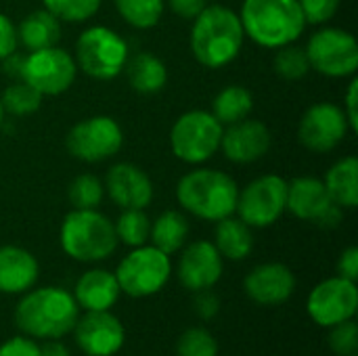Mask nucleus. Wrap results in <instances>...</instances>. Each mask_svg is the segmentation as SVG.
I'll list each match as a JSON object with an SVG mask.
<instances>
[{
	"label": "nucleus",
	"mask_w": 358,
	"mask_h": 356,
	"mask_svg": "<svg viewBox=\"0 0 358 356\" xmlns=\"http://www.w3.org/2000/svg\"><path fill=\"white\" fill-rule=\"evenodd\" d=\"M80 306L63 287H40L25 292L15 308V325L34 340H61L71 334Z\"/></svg>",
	"instance_id": "nucleus-1"
},
{
	"label": "nucleus",
	"mask_w": 358,
	"mask_h": 356,
	"mask_svg": "<svg viewBox=\"0 0 358 356\" xmlns=\"http://www.w3.org/2000/svg\"><path fill=\"white\" fill-rule=\"evenodd\" d=\"M243 25L237 13L227 6H206L193 23L191 50L206 67H222L231 63L243 46Z\"/></svg>",
	"instance_id": "nucleus-2"
},
{
	"label": "nucleus",
	"mask_w": 358,
	"mask_h": 356,
	"mask_svg": "<svg viewBox=\"0 0 358 356\" xmlns=\"http://www.w3.org/2000/svg\"><path fill=\"white\" fill-rule=\"evenodd\" d=\"M239 19L245 36L264 48L292 44L306 27L298 0H245Z\"/></svg>",
	"instance_id": "nucleus-3"
},
{
	"label": "nucleus",
	"mask_w": 358,
	"mask_h": 356,
	"mask_svg": "<svg viewBox=\"0 0 358 356\" xmlns=\"http://www.w3.org/2000/svg\"><path fill=\"white\" fill-rule=\"evenodd\" d=\"M178 204L201 220H222L233 216L237 208L239 187L220 170H193L185 174L176 187Z\"/></svg>",
	"instance_id": "nucleus-4"
},
{
	"label": "nucleus",
	"mask_w": 358,
	"mask_h": 356,
	"mask_svg": "<svg viewBox=\"0 0 358 356\" xmlns=\"http://www.w3.org/2000/svg\"><path fill=\"white\" fill-rule=\"evenodd\" d=\"M61 248L78 262H99L117 248L113 222L96 210H73L61 225Z\"/></svg>",
	"instance_id": "nucleus-5"
},
{
	"label": "nucleus",
	"mask_w": 358,
	"mask_h": 356,
	"mask_svg": "<svg viewBox=\"0 0 358 356\" xmlns=\"http://www.w3.org/2000/svg\"><path fill=\"white\" fill-rule=\"evenodd\" d=\"M172 275L170 256L153 245L134 248L117 266L115 279L122 294L130 298H149L166 287Z\"/></svg>",
	"instance_id": "nucleus-6"
},
{
	"label": "nucleus",
	"mask_w": 358,
	"mask_h": 356,
	"mask_svg": "<svg viewBox=\"0 0 358 356\" xmlns=\"http://www.w3.org/2000/svg\"><path fill=\"white\" fill-rule=\"evenodd\" d=\"M76 59L80 69L94 80H113L122 73L128 46L120 34L109 27L96 25L86 29L76 44Z\"/></svg>",
	"instance_id": "nucleus-7"
},
{
	"label": "nucleus",
	"mask_w": 358,
	"mask_h": 356,
	"mask_svg": "<svg viewBox=\"0 0 358 356\" xmlns=\"http://www.w3.org/2000/svg\"><path fill=\"white\" fill-rule=\"evenodd\" d=\"M222 132V124L212 113L195 109L176 120L170 132V145L178 159L203 164L220 149Z\"/></svg>",
	"instance_id": "nucleus-8"
},
{
	"label": "nucleus",
	"mask_w": 358,
	"mask_h": 356,
	"mask_svg": "<svg viewBox=\"0 0 358 356\" xmlns=\"http://www.w3.org/2000/svg\"><path fill=\"white\" fill-rule=\"evenodd\" d=\"M306 55L310 67L329 78L355 76L358 67V44L355 36L338 27H325L313 34Z\"/></svg>",
	"instance_id": "nucleus-9"
},
{
	"label": "nucleus",
	"mask_w": 358,
	"mask_h": 356,
	"mask_svg": "<svg viewBox=\"0 0 358 356\" xmlns=\"http://www.w3.org/2000/svg\"><path fill=\"white\" fill-rule=\"evenodd\" d=\"M285 201L287 183L281 176L266 174L239 191L235 212H239V218L248 227L264 229L279 220V216L285 212Z\"/></svg>",
	"instance_id": "nucleus-10"
},
{
	"label": "nucleus",
	"mask_w": 358,
	"mask_h": 356,
	"mask_svg": "<svg viewBox=\"0 0 358 356\" xmlns=\"http://www.w3.org/2000/svg\"><path fill=\"white\" fill-rule=\"evenodd\" d=\"M76 61L73 57L57 46L31 50L23 59L21 80L29 82L42 97L61 94L76 80Z\"/></svg>",
	"instance_id": "nucleus-11"
},
{
	"label": "nucleus",
	"mask_w": 358,
	"mask_h": 356,
	"mask_svg": "<svg viewBox=\"0 0 358 356\" xmlns=\"http://www.w3.org/2000/svg\"><path fill=\"white\" fill-rule=\"evenodd\" d=\"M306 311L319 327H334L338 323L355 319L358 311V287L344 277H331L321 281L308 296Z\"/></svg>",
	"instance_id": "nucleus-12"
},
{
	"label": "nucleus",
	"mask_w": 358,
	"mask_h": 356,
	"mask_svg": "<svg viewBox=\"0 0 358 356\" xmlns=\"http://www.w3.org/2000/svg\"><path fill=\"white\" fill-rule=\"evenodd\" d=\"M124 143L120 124L107 115H94L78 122L67 134V149L82 162H103L113 157Z\"/></svg>",
	"instance_id": "nucleus-13"
},
{
	"label": "nucleus",
	"mask_w": 358,
	"mask_h": 356,
	"mask_svg": "<svg viewBox=\"0 0 358 356\" xmlns=\"http://www.w3.org/2000/svg\"><path fill=\"white\" fill-rule=\"evenodd\" d=\"M285 210L300 220H310L325 229H331L342 220V208L331 201L325 183L313 176H302L287 183Z\"/></svg>",
	"instance_id": "nucleus-14"
},
{
	"label": "nucleus",
	"mask_w": 358,
	"mask_h": 356,
	"mask_svg": "<svg viewBox=\"0 0 358 356\" xmlns=\"http://www.w3.org/2000/svg\"><path fill=\"white\" fill-rule=\"evenodd\" d=\"M71 332L86 356H115L126 342V329L111 311H86Z\"/></svg>",
	"instance_id": "nucleus-15"
},
{
	"label": "nucleus",
	"mask_w": 358,
	"mask_h": 356,
	"mask_svg": "<svg viewBox=\"0 0 358 356\" xmlns=\"http://www.w3.org/2000/svg\"><path fill=\"white\" fill-rule=\"evenodd\" d=\"M348 128L350 124L342 107L334 103H317L302 115L298 136L306 149L327 153L344 141Z\"/></svg>",
	"instance_id": "nucleus-16"
},
{
	"label": "nucleus",
	"mask_w": 358,
	"mask_h": 356,
	"mask_svg": "<svg viewBox=\"0 0 358 356\" xmlns=\"http://www.w3.org/2000/svg\"><path fill=\"white\" fill-rule=\"evenodd\" d=\"M222 277V256L210 241H193L178 260V281L189 292L212 290Z\"/></svg>",
	"instance_id": "nucleus-17"
},
{
	"label": "nucleus",
	"mask_w": 358,
	"mask_h": 356,
	"mask_svg": "<svg viewBox=\"0 0 358 356\" xmlns=\"http://www.w3.org/2000/svg\"><path fill=\"white\" fill-rule=\"evenodd\" d=\"M243 287L252 302L260 306H279L294 296L296 275L281 262H266L250 271Z\"/></svg>",
	"instance_id": "nucleus-18"
},
{
	"label": "nucleus",
	"mask_w": 358,
	"mask_h": 356,
	"mask_svg": "<svg viewBox=\"0 0 358 356\" xmlns=\"http://www.w3.org/2000/svg\"><path fill=\"white\" fill-rule=\"evenodd\" d=\"M271 147V132L258 120H239L222 132L220 149L235 164H252Z\"/></svg>",
	"instance_id": "nucleus-19"
},
{
	"label": "nucleus",
	"mask_w": 358,
	"mask_h": 356,
	"mask_svg": "<svg viewBox=\"0 0 358 356\" xmlns=\"http://www.w3.org/2000/svg\"><path fill=\"white\" fill-rule=\"evenodd\" d=\"M107 193L124 210H145L153 199V185L141 168L117 164L107 172Z\"/></svg>",
	"instance_id": "nucleus-20"
},
{
	"label": "nucleus",
	"mask_w": 358,
	"mask_h": 356,
	"mask_svg": "<svg viewBox=\"0 0 358 356\" xmlns=\"http://www.w3.org/2000/svg\"><path fill=\"white\" fill-rule=\"evenodd\" d=\"M40 277L38 260L23 248H0V294H25Z\"/></svg>",
	"instance_id": "nucleus-21"
},
{
	"label": "nucleus",
	"mask_w": 358,
	"mask_h": 356,
	"mask_svg": "<svg viewBox=\"0 0 358 356\" xmlns=\"http://www.w3.org/2000/svg\"><path fill=\"white\" fill-rule=\"evenodd\" d=\"M122 296L115 273L105 269L86 271L73 290V298L82 311H111Z\"/></svg>",
	"instance_id": "nucleus-22"
},
{
	"label": "nucleus",
	"mask_w": 358,
	"mask_h": 356,
	"mask_svg": "<svg viewBox=\"0 0 358 356\" xmlns=\"http://www.w3.org/2000/svg\"><path fill=\"white\" fill-rule=\"evenodd\" d=\"M15 31H17V42H21L27 50H40V48L57 46V42L61 38L59 19L52 13H48L46 8L29 13L19 23V27Z\"/></svg>",
	"instance_id": "nucleus-23"
},
{
	"label": "nucleus",
	"mask_w": 358,
	"mask_h": 356,
	"mask_svg": "<svg viewBox=\"0 0 358 356\" xmlns=\"http://www.w3.org/2000/svg\"><path fill=\"white\" fill-rule=\"evenodd\" d=\"M124 67L130 86L141 94H153L166 86L168 80L166 65L151 52H136L134 57L126 59Z\"/></svg>",
	"instance_id": "nucleus-24"
},
{
	"label": "nucleus",
	"mask_w": 358,
	"mask_h": 356,
	"mask_svg": "<svg viewBox=\"0 0 358 356\" xmlns=\"http://www.w3.org/2000/svg\"><path fill=\"white\" fill-rule=\"evenodd\" d=\"M216 250L227 260H245L254 250L252 227L241 218L227 216L216 225Z\"/></svg>",
	"instance_id": "nucleus-25"
},
{
	"label": "nucleus",
	"mask_w": 358,
	"mask_h": 356,
	"mask_svg": "<svg viewBox=\"0 0 358 356\" xmlns=\"http://www.w3.org/2000/svg\"><path fill=\"white\" fill-rule=\"evenodd\" d=\"M325 189L331 201L340 208H357L358 204V159H340L325 178Z\"/></svg>",
	"instance_id": "nucleus-26"
},
{
	"label": "nucleus",
	"mask_w": 358,
	"mask_h": 356,
	"mask_svg": "<svg viewBox=\"0 0 358 356\" xmlns=\"http://www.w3.org/2000/svg\"><path fill=\"white\" fill-rule=\"evenodd\" d=\"M187 237H189V222L180 212L174 210H168L162 216H157V220L151 225L149 231V239L153 248L162 250L168 256L178 252L185 245Z\"/></svg>",
	"instance_id": "nucleus-27"
},
{
	"label": "nucleus",
	"mask_w": 358,
	"mask_h": 356,
	"mask_svg": "<svg viewBox=\"0 0 358 356\" xmlns=\"http://www.w3.org/2000/svg\"><path fill=\"white\" fill-rule=\"evenodd\" d=\"M254 101L248 88L243 86H229L218 92L214 99V118L220 124H235L239 120H245L252 111Z\"/></svg>",
	"instance_id": "nucleus-28"
},
{
	"label": "nucleus",
	"mask_w": 358,
	"mask_h": 356,
	"mask_svg": "<svg viewBox=\"0 0 358 356\" xmlns=\"http://www.w3.org/2000/svg\"><path fill=\"white\" fill-rule=\"evenodd\" d=\"M117 241L130 245V248H141L149 241V231H151V220L143 210H124L117 222L113 225Z\"/></svg>",
	"instance_id": "nucleus-29"
},
{
	"label": "nucleus",
	"mask_w": 358,
	"mask_h": 356,
	"mask_svg": "<svg viewBox=\"0 0 358 356\" xmlns=\"http://www.w3.org/2000/svg\"><path fill=\"white\" fill-rule=\"evenodd\" d=\"M2 109L13 115H29L42 105V94L25 80L10 84L0 97Z\"/></svg>",
	"instance_id": "nucleus-30"
},
{
	"label": "nucleus",
	"mask_w": 358,
	"mask_h": 356,
	"mask_svg": "<svg viewBox=\"0 0 358 356\" xmlns=\"http://www.w3.org/2000/svg\"><path fill=\"white\" fill-rule=\"evenodd\" d=\"M164 4L166 0H115L120 15L138 29L153 27L164 13Z\"/></svg>",
	"instance_id": "nucleus-31"
},
{
	"label": "nucleus",
	"mask_w": 358,
	"mask_h": 356,
	"mask_svg": "<svg viewBox=\"0 0 358 356\" xmlns=\"http://www.w3.org/2000/svg\"><path fill=\"white\" fill-rule=\"evenodd\" d=\"M105 189L101 180L92 174H82L69 183L67 197L73 206V210H96L103 201Z\"/></svg>",
	"instance_id": "nucleus-32"
},
{
	"label": "nucleus",
	"mask_w": 358,
	"mask_h": 356,
	"mask_svg": "<svg viewBox=\"0 0 358 356\" xmlns=\"http://www.w3.org/2000/svg\"><path fill=\"white\" fill-rule=\"evenodd\" d=\"M273 67L285 80H300V78H304L308 73V69H310L306 48L292 46V44L279 46V50L275 55V61H273Z\"/></svg>",
	"instance_id": "nucleus-33"
},
{
	"label": "nucleus",
	"mask_w": 358,
	"mask_h": 356,
	"mask_svg": "<svg viewBox=\"0 0 358 356\" xmlns=\"http://www.w3.org/2000/svg\"><path fill=\"white\" fill-rule=\"evenodd\" d=\"M176 356H218V342L208 329L189 327L176 342Z\"/></svg>",
	"instance_id": "nucleus-34"
},
{
	"label": "nucleus",
	"mask_w": 358,
	"mask_h": 356,
	"mask_svg": "<svg viewBox=\"0 0 358 356\" xmlns=\"http://www.w3.org/2000/svg\"><path fill=\"white\" fill-rule=\"evenodd\" d=\"M42 2L48 13H52L57 19L63 21H86L101 6V0H42Z\"/></svg>",
	"instance_id": "nucleus-35"
},
{
	"label": "nucleus",
	"mask_w": 358,
	"mask_h": 356,
	"mask_svg": "<svg viewBox=\"0 0 358 356\" xmlns=\"http://www.w3.org/2000/svg\"><path fill=\"white\" fill-rule=\"evenodd\" d=\"M329 348L338 356L358 355V325L355 319L329 327Z\"/></svg>",
	"instance_id": "nucleus-36"
},
{
	"label": "nucleus",
	"mask_w": 358,
	"mask_h": 356,
	"mask_svg": "<svg viewBox=\"0 0 358 356\" xmlns=\"http://www.w3.org/2000/svg\"><path fill=\"white\" fill-rule=\"evenodd\" d=\"M298 2L306 23H315V25L329 21L340 8V0H298Z\"/></svg>",
	"instance_id": "nucleus-37"
},
{
	"label": "nucleus",
	"mask_w": 358,
	"mask_h": 356,
	"mask_svg": "<svg viewBox=\"0 0 358 356\" xmlns=\"http://www.w3.org/2000/svg\"><path fill=\"white\" fill-rule=\"evenodd\" d=\"M0 356H40V346L34 338L15 336L0 344Z\"/></svg>",
	"instance_id": "nucleus-38"
},
{
	"label": "nucleus",
	"mask_w": 358,
	"mask_h": 356,
	"mask_svg": "<svg viewBox=\"0 0 358 356\" xmlns=\"http://www.w3.org/2000/svg\"><path fill=\"white\" fill-rule=\"evenodd\" d=\"M197 298H195V311L201 319L210 321L218 315L220 311V300L218 296L212 292V290H201V292H195Z\"/></svg>",
	"instance_id": "nucleus-39"
},
{
	"label": "nucleus",
	"mask_w": 358,
	"mask_h": 356,
	"mask_svg": "<svg viewBox=\"0 0 358 356\" xmlns=\"http://www.w3.org/2000/svg\"><path fill=\"white\" fill-rule=\"evenodd\" d=\"M17 44L19 42H17L15 25L10 23V19L6 15L0 13V61H4L8 55H13Z\"/></svg>",
	"instance_id": "nucleus-40"
},
{
	"label": "nucleus",
	"mask_w": 358,
	"mask_h": 356,
	"mask_svg": "<svg viewBox=\"0 0 358 356\" xmlns=\"http://www.w3.org/2000/svg\"><path fill=\"white\" fill-rule=\"evenodd\" d=\"M338 273L340 277L348 279V281H355L357 283L358 279V250L357 248H348L340 260H338Z\"/></svg>",
	"instance_id": "nucleus-41"
},
{
	"label": "nucleus",
	"mask_w": 358,
	"mask_h": 356,
	"mask_svg": "<svg viewBox=\"0 0 358 356\" xmlns=\"http://www.w3.org/2000/svg\"><path fill=\"white\" fill-rule=\"evenodd\" d=\"M166 2L170 10L182 19H195L206 8V0H166Z\"/></svg>",
	"instance_id": "nucleus-42"
},
{
	"label": "nucleus",
	"mask_w": 358,
	"mask_h": 356,
	"mask_svg": "<svg viewBox=\"0 0 358 356\" xmlns=\"http://www.w3.org/2000/svg\"><path fill=\"white\" fill-rule=\"evenodd\" d=\"M357 103H358V80L355 78L348 86V92H346V118H348V124L350 128L357 132L358 130V111H357Z\"/></svg>",
	"instance_id": "nucleus-43"
},
{
	"label": "nucleus",
	"mask_w": 358,
	"mask_h": 356,
	"mask_svg": "<svg viewBox=\"0 0 358 356\" xmlns=\"http://www.w3.org/2000/svg\"><path fill=\"white\" fill-rule=\"evenodd\" d=\"M40 356H71V353L61 340H44L40 346Z\"/></svg>",
	"instance_id": "nucleus-44"
},
{
	"label": "nucleus",
	"mask_w": 358,
	"mask_h": 356,
	"mask_svg": "<svg viewBox=\"0 0 358 356\" xmlns=\"http://www.w3.org/2000/svg\"><path fill=\"white\" fill-rule=\"evenodd\" d=\"M2 118H4V109H2V103H0V124H2Z\"/></svg>",
	"instance_id": "nucleus-45"
},
{
	"label": "nucleus",
	"mask_w": 358,
	"mask_h": 356,
	"mask_svg": "<svg viewBox=\"0 0 358 356\" xmlns=\"http://www.w3.org/2000/svg\"><path fill=\"white\" fill-rule=\"evenodd\" d=\"M352 356H358V355H352Z\"/></svg>",
	"instance_id": "nucleus-46"
}]
</instances>
